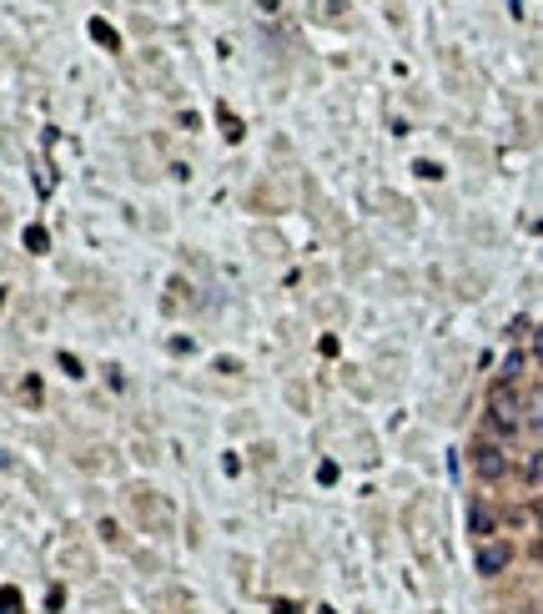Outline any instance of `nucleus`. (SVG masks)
<instances>
[{"label":"nucleus","instance_id":"obj_2","mask_svg":"<svg viewBox=\"0 0 543 614\" xmlns=\"http://www.w3.org/2000/svg\"><path fill=\"white\" fill-rule=\"evenodd\" d=\"M473 474L483 478V484H498V478H508V443H473Z\"/></svg>","mask_w":543,"mask_h":614},{"label":"nucleus","instance_id":"obj_3","mask_svg":"<svg viewBox=\"0 0 543 614\" xmlns=\"http://www.w3.org/2000/svg\"><path fill=\"white\" fill-rule=\"evenodd\" d=\"M513 564V544L508 539H483L478 549H473V569H478L483 579H498Z\"/></svg>","mask_w":543,"mask_h":614},{"label":"nucleus","instance_id":"obj_6","mask_svg":"<svg viewBox=\"0 0 543 614\" xmlns=\"http://www.w3.org/2000/svg\"><path fill=\"white\" fill-rule=\"evenodd\" d=\"M523 478H529L533 488H543V448H539V453H529V463H523Z\"/></svg>","mask_w":543,"mask_h":614},{"label":"nucleus","instance_id":"obj_7","mask_svg":"<svg viewBox=\"0 0 543 614\" xmlns=\"http://www.w3.org/2000/svg\"><path fill=\"white\" fill-rule=\"evenodd\" d=\"M518 373H523V353H518V347H508V358H504V378L513 383Z\"/></svg>","mask_w":543,"mask_h":614},{"label":"nucleus","instance_id":"obj_8","mask_svg":"<svg viewBox=\"0 0 543 614\" xmlns=\"http://www.w3.org/2000/svg\"><path fill=\"white\" fill-rule=\"evenodd\" d=\"M26 247H36V252H46V232H40V227H26Z\"/></svg>","mask_w":543,"mask_h":614},{"label":"nucleus","instance_id":"obj_5","mask_svg":"<svg viewBox=\"0 0 543 614\" xmlns=\"http://www.w3.org/2000/svg\"><path fill=\"white\" fill-rule=\"evenodd\" d=\"M529 428H533V434H543V388H533V393H529Z\"/></svg>","mask_w":543,"mask_h":614},{"label":"nucleus","instance_id":"obj_1","mask_svg":"<svg viewBox=\"0 0 543 614\" xmlns=\"http://www.w3.org/2000/svg\"><path fill=\"white\" fill-rule=\"evenodd\" d=\"M488 428L498 438H513L518 428H529V398H518L513 388H493V398H488Z\"/></svg>","mask_w":543,"mask_h":614},{"label":"nucleus","instance_id":"obj_10","mask_svg":"<svg viewBox=\"0 0 543 614\" xmlns=\"http://www.w3.org/2000/svg\"><path fill=\"white\" fill-rule=\"evenodd\" d=\"M533 358H543V328H533Z\"/></svg>","mask_w":543,"mask_h":614},{"label":"nucleus","instance_id":"obj_9","mask_svg":"<svg viewBox=\"0 0 543 614\" xmlns=\"http://www.w3.org/2000/svg\"><path fill=\"white\" fill-rule=\"evenodd\" d=\"M61 368H66V378H81V363L71 358V353H61Z\"/></svg>","mask_w":543,"mask_h":614},{"label":"nucleus","instance_id":"obj_4","mask_svg":"<svg viewBox=\"0 0 543 614\" xmlns=\"http://www.w3.org/2000/svg\"><path fill=\"white\" fill-rule=\"evenodd\" d=\"M468 534L478 539V544H483V539H493V534H498V513H493L483 499H468Z\"/></svg>","mask_w":543,"mask_h":614}]
</instances>
